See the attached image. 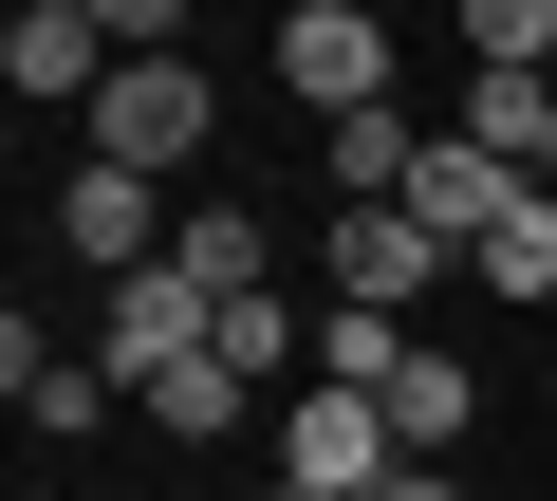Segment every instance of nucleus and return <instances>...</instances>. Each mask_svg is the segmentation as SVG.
<instances>
[{"instance_id":"f257e3e1","label":"nucleus","mask_w":557,"mask_h":501,"mask_svg":"<svg viewBox=\"0 0 557 501\" xmlns=\"http://www.w3.org/2000/svg\"><path fill=\"white\" fill-rule=\"evenodd\" d=\"M205 353H223V298H205L186 261H149V279H112V298H94V372H112L131 409H149L168 372H205Z\"/></svg>"},{"instance_id":"f03ea898","label":"nucleus","mask_w":557,"mask_h":501,"mask_svg":"<svg viewBox=\"0 0 557 501\" xmlns=\"http://www.w3.org/2000/svg\"><path fill=\"white\" fill-rule=\"evenodd\" d=\"M205 130H223V93H205V57H131V75L94 93V167H131V186H168V167H205Z\"/></svg>"},{"instance_id":"7ed1b4c3","label":"nucleus","mask_w":557,"mask_h":501,"mask_svg":"<svg viewBox=\"0 0 557 501\" xmlns=\"http://www.w3.org/2000/svg\"><path fill=\"white\" fill-rule=\"evenodd\" d=\"M278 93H298L317 130L391 112V20H372V0H298V20H278Z\"/></svg>"},{"instance_id":"20e7f679","label":"nucleus","mask_w":557,"mask_h":501,"mask_svg":"<svg viewBox=\"0 0 557 501\" xmlns=\"http://www.w3.org/2000/svg\"><path fill=\"white\" fill-rule=\"evenodd\" d=\"M112 75H131L112 0H20V38H0V93H20V112H94Z\"/></svg>"},{"instance_id":"39448f33","label":"nucleus","mask_w":557,"mask_h":501,"mask_svg":"<svg viewBox=\"0 0 557 501\" xmlns=\"http://www.w3.org/2000/svg\"><path fill=\"white\" fill-rule=\"evenodd\" d=\"M446 279V241L409 223V204H317V298H354V316H409Z\"/></svg>"},{"instance_id":"423d86ee","label":"nucleus","mask_w":557,"mask_h":501,"mask_svg":"<svg viewBox=\"0 0 557 501\" xmlns=\"http://www.w3.org/2000/svg\"><path fill=\"white\" fill-rule=\"evenodd\" d=\"M168 223H186V204H168V186H131V167H94V149L57 167V261H94V298L168 261Z\"/></svg>"},{"instance_id":"0eeeda50","label":"nucleus","mask_w":557,"mask_h":501,"mask_svg":"<svg viewBox=\"0 0 557 501\" xmlns=\"http://www.w3.org/2000/svg\"><path fill=\"white\" fill-rule=\"evenodd\" d=\"M391 409L372 390H278V483H317V501H391Z\"/></svg>"},{"instance_id":"6e6552de","label":"nucleus","mask_w":557,"mask_h":501,"mask_svg":"<svg viewBox=\"0 0 557 501\" xmlns=\"http://www.w3.org/2000/svg\"><path fill=\"white\" fill-rule=\"evenodd\" d=\"M0 409H20V427H38V446H94V427H112V409H131V390H112V372H94V353H57V335H38V316H20V335H0Z\"/></svg>"},{"instance_id":"1a4fd4ad","label":"nucleus","mask_w":557,"mask_h":501,"mask_svg":"<svg viewBox=\"0 0 557 501\" xmlns=\"http://www.w3.org/2000/svg\"><path fill=\"white\" fill-rule=\"evenodd\" d=\"M502 204H539L502 149H465V130H428V167H409V223L446 241V261H483V241H502Z\"/></svg>"},{"instance_id":"9d476101","label":"nucleus","mask_w":557,"mask_h":501,"mask_svg":"<svg viewBox=\"0 0 557 501\" xmlns=\"http://www.w3.org/2000/svg\"><path fill=\"white\" fill-rule=\"evenodd\" d=\"M168 261L242 316V298H278V223H260V204H186V223H168Z\"/></svg>"},{"instance_id":"9b49d317","label":"nucleus","mask_w":557,"mask_h":501,"mask_svg":"<svg viewBox=\"0 0 557 501\" xmlns=\"http://www.w3.org/2000/svg\"><path fill=\"white\" fill-rule=\"evenodd\" d=\"M372 409H391V446H409V464H446V446L483 427V390H465V353H428V335H409V372H391Z\"/></svg>"},{"instance_id":"f8f14e48","label":"nucleus","mask_w":557,"mask_h":501,"mask_svg":"<svg viewBox=\"0 0 557 501\" xmlns=\"http://www.w3.org/2000/svg\"><path fill=\"white\" fill-rule=\"evenodd\" d=\"M409 372V316H354V298H317V390H391Z\"/></svg>"},{"instance_id":"ddd939ff","label":"nucleus","mask_w":557,"mask_h":501,"mask_svg":"<svg viewBox=\"0 0 557 501\" xmlns=\"http://www.w3.org/2000/svg\"><path fill=\"white\" fill-rule=\"evenodd\" d=\"M242 409H260V372H242V353H205V372H168V390H149V427H168V446H223Z\"/></svg>"},{"instance_id":"4468645a","label":"nucleus","mask_w":557,"mask_h":501,"mask_svg":"<svg viewBox=\"0 0 557 501\" xmlns=\"http://www.w3.org/2000/svg\"><path fill=\"white\" fill-rule=\"evenodd\" d=\"M465 75H557V0H465Z\"/></svg>"},{"instance_id":"2eb2a0df","label":"nucleus","mask_w":557,"mask_h":501,"mask_svg":"<svg viewBox=\"0 0 557 501\" xmlns=\"http://www.w3.org/2000/svg\"><path fill=\"white\" fill-rule=\"evenodd\" d=\"M465 279H483V298H557V186H539V204H502V241H483Z\"/></svg>"},{"instance_id":"dca6fc26","label":"nucleus","mask_w":557,"mask_h":501,"mask_svg":"<svg viewBox=\"0 0 557 501\" xmlns=\"http://www.w3.org/2000/svg\"><path fill=\"white\" fill-rule=\"evenodd\" d=\"M391 501H465V483H446V464H391Z\"/></svg>"},{"instance_id":"f3484780","label":"nucleus","mask_w":557,"mask_h":501,"mask_svg":"<svg viewBox=\"0 0 557 501\" xmlns=\"http://www.w3.org/2000/svg\"><path fill=\"white\" fill-rule=\"evenodd\" d=\"M278 501H317V483H278Z\"/></svg>"}]
</instances>
